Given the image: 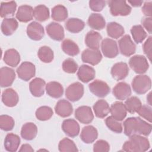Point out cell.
Returning a JSON list of instances; mask_svg holds the SVG:
<instances>
[{
    "label": "cell",
    "instance_id": "cell-5",
    "mask_svg": "<svg viewBox=\"0 0 152 152\" xmlns=\"http://www.w3.org/2000/svg\"><path fill=\"white\" fill-rule=\"evenodd\" d=\"M129 65L131 69L137 74L145 73L149 68L147 58L140 55H136L129 59Z\"/></svg>",
    "mask_w": 152,
    "mask_h": 152
},
{
    "label": "cell",
    "instance_id": "cell-18",
    "mask_svg": "<svg viewBox=\"0 0 152 152\" xmlns=\"http://www.w3.org/2000/svg\"><path fill=\"white\" fill-rule=\"evenodd\" d=\"M62 129L68 136L75 137L80 132V125L78 122L73 119H67L62 124Z\"/></svg>",
    "mask_w": 152,
    "mask_h": 152
},
{
    "label": "cell",
    "instance_id": "cell-26",
    "mask_svg": "<svg viewBox=\"0 0 152 152\" xmlns=\"http://www.w3.org/2000/svg\"><path fill=\"white\" fill-rule=\"evenodd\" d=\"M20 144V137L13 133L8 134L4 140L5 149L9 152L16 151Z\"/></svg>",
    "mask_w": 152,
    "mask_h": 152
},
{
    "label": "cell",
    "instance_id": "cell-32",
    "mask_svg": "<svg viewBox=\"0 0 152 152\" xmlns=\"http://www.w3.org/2000/svg\"><path fill=\"white\" fill-rule=\"evenodd\" d=\"M93 107L95 115L99 118H104L110 112L109 105L108 103L103 99L97 101Z\"/></svg>",
    "mask_w": 152,
    "mask_h": 152
},
{
    "label": "cell",
    "instance_id": "cell-38",
    "mask_svg": "<svg viewBox=\"0 0 152 152\" xmlns=\"http://www.w3.org/2000/svg\"><path fill=\"white\" fill-rule=\"evenodd\" d=\"M68 17V11L62 5H57L52 10V18L56 21H64Z\"/></svg>",
    "mask_w": 152,
    "mask_h": 152
},
{
    "label": "cell",
    "instance_id": "cell-43",
    "mask_svg": "<svg viewBox=\"0 0 152 152\" xmlns=\"http://www.w3.org/2000/svg\"><path fill=\"white\" fill-rule=\"evenodd\" d=\"M124 104L126 110L131 113L137 112L142 105L141 100L136 96H132L127 98Z\"/></svg>",
    "mask_w": 152,
    "mask_h": 152
},
{
    "label": "cell",
    "instance_id": "cell-30",
    "mask_svg": "<svg viewBox=\"0 0 152 152\" xmlns=\"http://www.w3.org/2000/svg\"><path fill=\"white\" fill-rule=\"evenodd\" d=\"M37 126L32 122L24 124L21 129V136L26 140H32L37 135Z\"/></svg>",
    "mask_w": 152,
    "mask_h": 152
},
{
    "label": "cell",
    "instance_id": "cell-11",
    "mask_svg": "<svg viewBox=\"0 0 152 152\" xmlns=\"http://www.w3.org/2000/svg\"><path fill=\"white\" fill-rule=\"evenodd\" d=\"M81 59L85 63L96 65L102 59V55L99 49H87L82 52Z\"/></svg>",
    "mask_w": 152,
    "mask_h": 152
},
{
    "label": "cell",
    "instance_id": "cell-16",
    "mask_svg": "<svg viewBox=\"0 0 152 152\" xmlns=\"http://www.w3.org/2000/svg\"><path fill=\"white\" fill-rule=\"evenodd\" d=\"M112 93L117 99L124 100L131 96V89L128 84L125 82H119L113 87Z\"/></svg>",
    "mask_w": 152,
    "mask_h": 152
},
{
    "label": "cell",
    "instance_id": "cell-45",
    "mask_svg": "<svg viewBox=\"0 0 152 152\" xmlns=\"http://www.w3.org/2000/svg\"><path fill=\"white\" fill-rule=\"evenodd\" d=\"M15 125L14 119L7 115H1L0 116V128L5 131H9L13 129Z\"/></svg>",
    "mask_w": 152,
    "mask_h": 152
},
{
    "label": "cell",
    "instance_id": "cell-41",
    "mask_svg": "<svg viewBox=\"0 0 152 152\" xmlns=\"http://www.w3.org/2000/svg\"><path fill=\"white\" fill-rule=\"evenodd\" d=\"M133 39L137 43H140L147 37V34L144 28L141 25L134 26L131 29Z\"/></svg>",
    "mask_w": 152,
    "mask_h": 152
},
{
    "label": "cell",
    "instance_id": "cell-51",
    "mask_svg": "<svg viewBox=\"0 0 152 152\" xmlns=\"http://www.w3.org/2000/svg\"><path fill=\"white\" fill-rule=\"evenodd\" d=\"M151 43L152 37L150 36L147 38L142 46L144 53L145 54L150 61H151Z\"/></svg>",
    "mask_w": 152,
    "mask_h": 152
},
{
    "label": "cell",
    "instance_id": "cell-1",
    "mask_svg": "<svg viewBox=\"0 0 152 152\" xmlns=\"http://www.w3.org/2000/svg\"><path fill=\"white\" fill-rule=\"evenodd\" d=\"M124 133L128 137L135 135L148 136L151 132V125L139 117H130L124 122Z\"/></svg>",
    "mask_w": 152,
    "mask_h": 152
},
{
    "label": "cell",
    "instance_id": "cell-21",
    "mask_svg": "<svg viewBox=\"0 0 152 152\" xmlns=\"http://www.w3.org/2000/svg\"><path fill=\"white\" fill-rule=\"evenodd\" d=\"M46 83L40 78H35L30 82L29 89L31 94L34 97H41L44 94Z\"/></svg>",
    "mask_w": 152,
    "mask_h": 152
},
{
    "label": "cell",
    "instance_id": "cell-40",
    "mask_svg": "<svg viewBox=\"0 0 152 152\" xmlns=\"http://www.w3.org/2000/svg\"><path fill=\"white\" fill-rule=\"evenodd\" d=\"M37 56L41 61L45 63H49L53 59L54 55L53 50L47 46H43L39 48Z\"/></svg>",
    "mask_w": 152,
    "mask_h": 152
},
{
    "label": "cell",
    "instance_id": "cell-17",
    "mask_svg": "<svg viewBox=\"0 0 152 152\" xmlns=\"http://www.w3.org/2000/svg\"><path fill=\"white\" fill-rule=\"evenodd\" d=\"M129 73V68L127 64L123 62L116 63L111 68L112 77L117 80H122L126 77Z\"/></svg>",
    "mask_w": 152,
    "mask_h": 152
},
{
    "label": "cell",
    "instance_id": "cell-19",
    "mask_svg": "<svg viewBox=\"0 0 152 152\" xmlns=\"http://www.w3.org/2000/svg\"><path fill=\"white\" fill-rule=\"evenodd\" d=\"M56 113L61 117L66 118L70 116L73 112L71 103L65 99L59 100L55 106Z\"/></svg>",
    "mask_w": 152,
    "mask_h": 152
},
{
    "label": "cell",
    "instance_id": "cell-53",
    "mask_svg": "<svg viewBox=\"0 0 152 152\" xmlns=\"http://www.w3.org/2000/svg\"><path fill=\"white\" fill-rule=\"evenodd\" d=\"M142 24L149 34L152 33V18L145 17L142 20Z\"/></svg>",
    "mask_w": 152,
    "mask_h": 152
},
{
    "label": "cell",
    "instance_id": "cell-6",
    "mask_svg": "<svg viewBox=\"0 0 152 152\" xmlns=\"http://www.w3.org/2000/svg\"><path fill=\"white\" fill-rule=\"evenodd\" d=\"M18 77L24 80L28 81L36 74V68L34 65L30 62H23L17 69Z\"/></svg>",
    "mask_w": 152,
    "mask_h": 152
},
{
    "label": "cell",
    "instance_id": "cell-14",
    "mask_svg": "<svg viewBox=\"0 0 152 152\" xmlns=\"http://www.w3.org/2000/svg\"><path fill=\"white\" fill-rule=\"evenodd\" d=\"M46 30L49 36L53 40L61 41L64 38V30L59 23L51 22L46 27Z\"/></svg>",
    "mask_w": 152,
    "mask_h": 152
},
{
    "label": "cell",
    "instance_id": "cell-46",
    "mask_svg": "<svg viewBox=\"0 0 152 152\" xmlns=\"http://www.w3.org/2000/svg\"><path fill=\"white\" fill-rule=\"evenodd\" d=\"M105 123L108 128L113 132L116 133H121L122 132L123 128L121 123L112 116L107 117L105 119Z\"/></svg>",
    "mask_w": 152,
    "mask_h": 152
},
{
    "label": "cell",
    "instance_id": "cell-25",
    "mask_svg": "<svg viewBox=\"0 0 152 152\" xmlns=\"http://www.w3.org/2000/svg\"><path fill=\"white\" fill-rule=\"evenodd\" d=\"M33 17V9L28 5H23L18 7L16 13L17 19L23 23H27L31 21Z\"/></svg>",
    "mask_w": 152,
    "mask_h": 152
},
{
    "label": "cell",
    "instance_id": "cell-50",
    "mask_svg": "<svg viewBox=\"0 0 152 152\" xmlns=\"http://www.w3.org/2000/svg\"><path fill=\"white\" fill-rule=\"evenodd\" d=\"M106 5V1L103 0H91L89 1V7L92 11H101Z\"/></svg>",
    "mask_w": 152,
    "mask_h": 152
},
{
    "label": "cell",
    "instance_id": "cell-27",
    "mask_svg": "<svg viewBox=\"0 0 152 152\" xmlns=\"http://www.w3.org/2000/svg\"><path fill=\"white\" fill-rule=\"evenodd\" d=\"M102 39V36L97 31H88L85 37V43L89 49H99L100 43Z\"/></svg>",
    "mask_w": 152,
    "mask_h": 152
},
{
    "label": "cell",
    "instance_id": "cell-15",
    "mask_svg": "<svg viewBox=\"0 0 152 152\" xmlns=\"http://www.w3.org/2000/svg\"><path fill=\"white\" fill-rule=\"evenodd\" d=\"M15 78V73L13 69L4 66L0 69V86L6 87L12 85Z\"/></svg>",
    "mask_w": 152,
    "mask_h": 152
},
{
    "label": "cell",
    "instance_id": "cell-39",
    "mask_svg": "<svg viewBox=\"0 0 152 152\" xmlns=\"http://www.w3.org/2000/svg\"><path fill=\"white\" fill-rule=\"evenodd\" d=\"M33 16L39 21H45L49 18V8L45 5H39L33 10Z\"/></svg>",
    "mask_w": 152,
    "mask_h": 152
},
{
    "label": "cell",
    "instance_id": "cell-37",
    "mask_svg": "<svg viewBox=\"0 0 152 152\" xmlns=\"http://www.w3.org/2000/svg\"><path fill=\"white\" fill-rule=\"evenodd\" d=\"M17 8V4L15 1L2 2L1 3L0 15L2 18L9 16H13Z\"/></svg>",
    "mask_w": 152,
    "mask_h": 152
},
{
    "label": "cell",
    "instance_id": "cell-31",
    "mask_svg": "<svg viewBox=\"0 0 152 152\" xmlns=\"http://www.w3.org/2000/svg\"><path fill=\"white\" fill-rule=\"evenodd\" d=\"M46 93L53 98H59L64 93V88L58 82L50 81L46 86Z\"/></svg>",
    "mask_w": 152,
    "mask_h": 152
},
{
    "label": "cell",
    "instance_id": "cell-8",
    "mask_svg": "<svg viewBox=\"0 0 152 152\" xmlns=\"http://www.w3.org/2000/svg\"><path fill=\"white\" fill-rule=\"evenodd\" d=\"M84 94V86L79 82L70 84L65 90L66 97L71 102L79 100Z\"/></svg>",
    "mask_w": 152,
    "mask_h": 152
},
{
    "label": "cell",
    "instance_id": "cell-48",
    "mask_svg": "<svg viewBox=\"0 0 152 152\" xmlns=\"http://www.w3.org/2000/svg\"><path fill=\"white\" fill-rule=\"evenodd\" d=\"M137 113H138L140 116L147 120L150 123H151L152 109L150 106L148 105H141V106L137 110Z\"/></svg>",
    "mask_w": 152,
    "mask_h": 152
},
{
    "label": "cell",
    "instance_id": "cell-12",
    "mask_svg": "<svg viewBox=\"0 0 152 152\" xmlns=\"http://www.w3.org/2000/svg\"><path fill=\"white\" fill-rule=\"evenodd\" d=\"M27 34L30 39L38 41L41 40L44 36L43 27L37 21H32L27 27Z\"/></svg>",
    "mask_w": 152,
    "mask_h": 152
},
{
    "label": "cell",
    "instance_id": "cell-4",
    "mask_svg": "<svg viewBox=\"0 0 152 152\" xmlns=\"http://www.w3.org/2000/svg\"><path fill=\"white\" fill-rule=\"evenodd\" d=\"M110 13L113 16H126L131 12V7L125 1L112 0L107 2Z\"/></svg>",
    "mask_w": 152,
    "mask_h": 152
},
{
    "label": "cell",
    "instance_id": "cell-2",
    "mask_svg": "<svg viewBox=\"0 0 152 152\" xmlns=\"http://www.w3.org/2000/svg\"><path fill=\"white\" fill-rule=\"evenodd\" d=\"M150 147L148 140L141 135H135L129 137V140L122 145V150L130 152H144Z\"/></svg>",
    "mask_w": 152,
    "mask_h": 152
},
{
    "label": "cell",
    "instance_id": "cell-20",
    "mask_svg": "<svg viewBox=\"0 0 152 152\" xmlns=\"http://www.w3.org/2000/svg\"><path fill=\"white\" fill-rule=\"evenodd\" d=\"M19 100L17 93L12 88L5 89L2 93V102L8 107H14L17 105Z\"/></svg>",
    "mask_w": 152,
    "mask_h": 152
},
{
    "label": "cell",
    "instance_id": "cell-44",
    "mask_svg": "<svg viewBox=\"0 0 152 152\" xmlns=\"http://www.w3.org/2000/svg\"><path fill=\"white\" fill-rule=\"evenodd\" d=\"M53 110L51 107L43 106L39 107L36 111V117L37 119L44 121L49 119L53 115Z\"/></svg>",
    "mask_w": 152,
    "mask_h": 152
},
{
    "label": "cell",
    "instance_id": "cell-49",
    "mask_svg": "<svg viewBox=\"0 0 152 152\" xmlns=\"http://www.w3.org/2000/svg\"><path fill=\"white\" fill-rule=\"evenodd\" d=\"M110 150L109 143L103 140L97 141L93 145V151L94 152H107Z\"/></svg>",
    "mask_w": 152,
    "mask_h": 152
},
{
    "label": "cell",
    "instance_id": "cell-9",
    "mask_svg": "<svg viewBox=\"0 0 152 152\" xmlns=\"http://www.w3.org/2000/svg\"><path fill=\"white\" fill-rule=\"evenodd\" d=\"M90 91L96 96L104 97L110 93V87L102 80H95L88 85Z\"/></svg>",
    "mask_w": 152,
    "mask_h": 152
},
{
    "label": "cell",
    "instance_id": "cell-33",
    "mask_svg": "<svg viewBox=\"0 0 152 152\" xmlns=\"http://www.w3.org/2000/svg\"><path fill=\"white\" fill-rule=\"evenodd\" d=\"M88 25L93 29L100 30L104 28L106 21L104 17L99 14L92 13L88 17Z\"/></svg>",
    "mask_w": 152,
    "mask_h": 152
},
{
    "label": "cell",
    "instance_id": "cell-52",
    "mask_svg": "<svg viewBox=\"0 0 152 152\" xmlns=\"http://www.w3.org/2000/svg\"><path fill=\"white\" fill-rule=\"evenodd\" d=\"M142 13L147 17H151L152 15V2H145L142 7Z\"/></svg>",
    "mask_w": 152,
    "mask_h": 152
},
{
    "label": "cell",
    "instance_id": "cell-7",
    "mask_svg": "<svg viewBox=\"0 0 152 152\" xmlns=\"http://www.w3.org/2000/svg\"><path fill=\"white\" fill-rule=\"evenodd\" d=\"M101 49L104 56L108 58H115L119 53L116 42L109 38H106L102 40Z\"/></svg>",
    "mask_w": 152,
    "mask_h": 152
},
{
    "label": "cell",
    "instance_id": "cell-22",
    "mask_svg": "<svg viewBox=\"0 0 152 152\" xmlns=\"http://www.w3.org/2000/svg\"><path fill=\"white\" fill-rule=\"evenodd\" d=\"M96 71L94 69L87 65H82L78 68L77 76L78 79L83 83H88L95 77Z\"/></svg>",
    "mask_w": 152,
    "mask_h": 152
},
{
    "label": "cell",
    "instance_id": "cell-24",
    "mask_svg": "<svg viewBox=\"0 0 152 152\" xmlns=\"http://www.w3.org/2000/svg\"><path fill=\"white\" fill-rule=\"evenodd\" d=\"M98 137V132L96 128L92 125L84 126L81 132L80 138L86 144H90L94 142Z\"/></svg>",
    "mask_w": 152,
    "mask_h": 152
},
{
    "label": "cell",
    "instance_id": "cell-47",
    "mask_svg": "<svg viewBox=\"0 0 152 152\" xmlns=\"http://www.w3.org/2000/svg\"><path fill=\"white\" fill-rule=\"evenodd\" d=\"M62 69L66 73H75L78 69V65L76 62L71 58H68L64 61L62 65Z\"/></svg>",
    "mask_w": 152,
    "mask_h": 152
},
{
    "label": "cell",
    "instance_id": "cell-13",
    "mask_svg": "<svg viewBox=\"0 0 152 152\" xmlns=\"http://www.w3.org/2000/svg\"><path fill=\"white\" fill-rule=\"evenodd\" d=\"M75 117L81 123L88 124L92 122L94 115L90 107L82 106L78 107L75 111Z\"/></svg>",
    "mask_w": 152,
    "mask_h": 152
},
{
    "label": "cell",
    "instance_id": "cell-3",
    "mask_svg": "<svg viewBox=\"0 0 152 152\" xmlns=\"http://www.w3.org/2000/svg\"><path fill=\"white\" fill-rule=\"evenodd\" d=\"M133 90L138 94L147 93L151 87V78L147 75L135 76L131 83Z\"/></svg>",
    "mask_w": 152,
    "mask_h": 152
},
{
    "label": "cell",
    "instance_id": "cell-35",
    "mask_svg": "<svg viewBox=\"0 0 152 152\" xmlns=\"http://www.w3.org/2000/svg\"><path fill=\"white\" fill-rule=\"evenodd\" d=\"M106 30L107 35L114 39H118L125 33L124 27L118 23L110 22L107 24Z\"/></svg>",
    "mask_w": 152,
    "mask_h": 152
},
{
    "label": "cell",
    "instance_id": "cell-36",
    "mask_svg": "<svg viewBox=\"0 0 152 152\" xmlns=\"http://www.w3.org/2000/svg\"><path fill=\"white\" fill-rule=\"evenodd\" d=\"M61 48L64 52L69 56H76L80 52L78 45L70 39H65L62 42Z\"/></svg>",
    "mask_w": 152,
    "mask_h": 152
},
{
    "label": "cell",
    "instance_id": "cell-56",
    "mask_svg": "<svg viewBox=\"0 0 152 152\" xmlns=\"http://www.w3.org/2000/svg\"><path fill=\"white\" fill-rule=\"evenodd\" d=\"M151 92L150 93H149V94H148V96H147V102L148 103V104L151 106Z\"/></svg>",
    "mask_w": 152,
    "mask_h": 152
},
{
    "label": "cell",
    "instance_id": "cell-55",
    "mask_svg": "<svg viewBox=\"0 0 152 152\" xmlns=\"http://www.w3.org/2000/svg\"><path fill=\"white\" fill-rule=\"evenodd\" d=\"M128 3L131 4L132 7H140L142 5V4L143 3V1H142L134 0V1H129Z\"/></svg>",
    "mask_w": 152,
    "mask_h": 152
},
{
    "label": "cell",
    "instance_id": "cell-23",
    "mask_svg": "<svg viewBox=\"0 0 152 152\" xmlns=\"http://www.w3.org/2000/svg\"><path fill=\"white\" fill-rule=\"evenodd\" d=\"M112 116L119 121H122L126 116L127 110L125 104L121 102H115L110 107Z\"/></svg>",
    "mask_w": 152,
    "mask_h": 152
},
{
    "label": "cell",
    "instance_id": "cell-42",
    "mask_svg": "<svg viewBox=\"0 0 152 152\" xmlns=\"http://www.w3.org/2000/svg\"><path fill=\"white\" fill-rule=\"evenodd\" d=\"M58 149L61 152H75L78 151L74 142L68 138H64L59 141Z\"/></svg>",
    "mask_w": 152,
    "mask_h": 152
},
{
    "label": "cell",
    "instance_id": "cell-34",
    "mask_svg": "<svg viewBox=\"0 0 152 152\" xmlns=\"http://www.w3.org/2000/svg\"><path fill=\"white\" fill-rule=\"evenodd\" d=\"M65 28L68 31L72 33H77L83 30L85 23L84 22L76 18H69L65 24Z\"/></svg>",
    "mask_w": 152,
    "mask_h": 152
},
{
    "label": "cell",
    "instance_id": "cell-29",
    "mask_svg": "<svg viewBox=\"0 0 152 152\" xmlns=\"http://www.w3.org/2000/svg\"><path fill=\"white\" fill-rule=\"evenodd\" d=\"M3 60L8 65L15 67L18 65L20 61V55L17 50L10 49L5 52Z\"/></svg>",
    "mask_w": 152,
    "mask_h": 152
},
{
    "label": "cell",
    "instance_id": "cell-10",
    "mask_svg": "<svg viewBox=\"0 0 152 152\" xmlns=\"http://www.w3.org/2000/svg\"><path fill=\"white\" fill-rule=\"evenodd\" d=\"M119 48L122 55L125 56L132 55L136 50V46L128 34L124 36L118 41Z\"/></svg>",
    "mask_w": 152,
    "mask_h": 152
},
{
    "label": "cell",
    "instance_id": "cell-28",
    "mask_svg": "<svg viewBox=\"0 0 152 152\" xmlns=\"http://www.w3.org/2000/svg\"><path fill=\"white\" fill-rule=\"evenodd\" d=\"M18 26V21L14 18H4L1 23V28L2 33L5 36L12 35Z\"/></svg>",
    "mask_w": 152,
    "mask_h": 152
},
{
    "label": "cell",
    "instance_id": "cell-54",
    "mask_svg": "<svg viewBox=\"0 0 152 152\" xmlns=\"http://www.w3.org/2000/svg\"><path fill=\"white\" fill-rule=\"evenodd\" d=\"M19 151H26V152H33L34 151V149L31 147V146L28 144H23L19 150Z\"/></svg>",
    "mask_w": 152,
    "mask_h": 152
}]
</instances>
